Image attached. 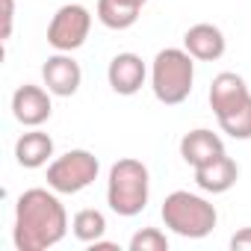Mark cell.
I'll return each mask as SVG.
<instances>
[{"label": "cell", "instance_id": "cell-9", "mask_svg": "<svg viewBox=\"0 0 251 251\" xmlns=\"http://www.w3.org/2000/svg\"><path fill=\"white\" fill-rule=\"evenodd\" d=\"M42 80L50 95L71 98V95H77V89L83 83V71H80V62L71 59V53L59 50V53L48 56V62L42 65Z\"/></svg>", "mask_w": 251, "mask_h": 251}, {"label": "cell", "instance_id": "cell-5", "mask_svg": "<svg viewBox=\"0 0 251 251\" xmlns=\"http://www.w3.org/2000/svg\"><path fill=\"white\" fill-rule=\"evenodd\" d=\"M98 172H100L98 157L86 148H74L48 166V186L59 195H77L98 180Z\"/></svg>", "mask_w": 251, "mask_h": 251}, {"label": "cell", "instance_id": "cell-2", "mask_svg": "<svg viewBox=\"0 0 251 251\" xmlns=\"http://www.w3.org/2000/svg\"><path fill=\"white\" fill-rule=\"evenodd\" d=\"M151 198V175L148 166L136 157H121L112 163L106 177V204L115 216L133 219L148 207Z\"/></svg>", "mask_w": 251, "mask_h": 251}, {"label": "cell", "instance_id": "cell-15", "mask_svg": "<svg viewBox=\"0 0 251 251\" xmlns=\"http://www.w3.org/2000/svg\"><path fill=\"white\" fill-rule=\"evenodd\" d=\"M148 0H98V21L106 30H130Z\"/></svg>", "mask_w": 251, "mask_h": 251}, {"label": "cell", "instance_id": "cell-13", "mask_svg": "<svg viewBox=\"0 0 251 251\" xmlns=\"http://www.w3.org/2000/svg\"><path fill=\"white\" fill-rule=\"evenodd\" d=\"M236 180H239V166H236L227 154H222V157H216L213 163L195 169V183H198V189H201V192H210V195L227 192Z\"/></svg>", "mask_w": 251, "mask_h": 251}, {"label": "cell", "instance_id": "cell-18", "mask_svg": "<svg viewBox=\"0 0 251 251\" xmlns=\"http://www.w3.org/2000/svg\"><path fill=\"white\" fill-rule=\"evenodd\" d=\"M130 251H169V236L160 227H142L130 236Z\"/></svg>", "mask_w": 251, "mask_h": 251}, {"label": "cell", "instance_id": "cell-21", "mask_svg": "<svg viewBox=\"0 0 251 251\" xmlns=\"http://www.w3.org/2000/svg\"><path fill=\"white\" fill-rule=\"evenodd\" d=\"M92 251H118V245H115V242H103V239H98V242H92Z\"/></svg>", "mask_w": 251, "mask_h": 251}, {"label": "cell", "instance_id": "cell-3", "mask_svg": "<svg viewBox=\"0 0 251 251\" xmlns=\"http://www.w3.org/2000/svg\"><path fill=\"white\" fill-rule=\"evenodd\" d=\"M195 83V56L186 48H166L151 62V89L154 98L166 106H177L192 95Z\"/></svg>", "mask_w": 251, "mask_h": 251}, {"label": "cell", "instance_id": "cell-19", "mask_svg": "<svg viewBox=\"0 0 251 251\" xmlns=\"http://www.w3.org/2000/svg\"><path fill=\"white\" fill-rule=\"evenodd\" d=\"M3 3V27H0V39L9 42L12 39V27H15V0H0Z\"/></svg>", "mask_w": 251, "mask_h": 251}, {"label": "cell", "instance_id": "cell-12", "mask_svg": "<svg viewBox=\"0 0 251 251\" xmlns=\"http://www.w3.org/2000/svg\"><path fill=\"white\" fill-rule=\"evenodd\" d=\"M183 48L198 59V62H216L225 56V33L216 27V24H195L186 30L183 36Z\"/></svg>", "mask_w": 251, "mask_h": 251}, {"label": "cell", "instance_id": "cell-16", "mask_svg": "<svg viewBox=\"0 0 251 251\" xmlns=\"http://www.w3.org/2000/svg\"><path fill=\"white\" fill-rule=\"evenodd\" d=\"M71 233H74L80 242L92 245V242L103 239V233H106V216H103L100 210H95V207H86V210L74 213V219H71Z\"/></svg>", "mask_w": 251, "mask_h": 251}, {"label": "cell", "instance_id": "cell-1", "mask_svg": "<svg viewBox=\"0 0 251 251\" xmlns=\"http://www.w3.org/2000/svg\"><path fill=\"white\" fill-rule=\"evenodd\" d=\"M50 186L21 192L15 204V248L18 251H48L59 245L68 233V213Z\"/></svg>", "mask_w": 251, "mask_h": 251}, {"label": "cell", "instance_id": "cell-10", "mask_svg": "<svg viewBox=\"0 0 251 251\" xmlns=\"http://www.w3.org/2000/svg\"><path fill=\"white\" fill-rule=\"evenodd\" d=\"M248 98H251V92H248L245 80L239 74H233V71H222L210 83V109L216 112V118L230 112V109H236Z\"/></svg>", "mask_w": 251, "mask_h": 251}, {"label": "cell", "instance_id": "cell-17", "mask_svg": "<svg viewBox=\"0 0 251 251\" xmlns=\"http://www.w3.org/2000/svg\"><path fill=\"white\" fill-rule=\"evenodd\" d=\"M219 127L230 136V139H251V98L245 103H239L236 109L219 115Z\"/></svg>", "mask_w": 251, "mask_h": 251}, {"label": "cell", "instance_id": "cell-20", "mask_svg": "<svg viewBox=\"0 0 251 251\" xmlns=\"http://www.w3.org/2000/svg\"><path fill=\"white\" fill-rule=\"evenodd\" d=\"M230 248L233 251H251V227H242L230 236Z\"/></svg>", "mask_w": 251, "mask_h": 251}, {"label": "cell", "instance_id": "cell-14", "mask_svg": "<svg viewBox=\"0 0 251 251\" xmlns=\"http://www.w3.org/2000/svg\"><path fill=\"white\" fill-rule=\"evenodd\" d=\"M50 157H53V139L45 130L33 127V130H27V133L18 136V142H15V160H18L21 169H42V166H48Z\"/></svg>", "mask_w": 251, "mask_h": 251}, {"label": "cell", "instance_id": "cell-11", "mask_svg": "<svg viewBox=\"0 0 251 251\" xmlns=\"http://www.w3.org/2000/svg\"><path fill=\"white\" fill-rule=\"evenodd\" d=\"M225 154V142L219 133L207 130V127H198V130H189L183 139H180V157L186 166L198 169V166H207L213 163L216 157Z\"/></svg>", "mask_w": 251, "mask_h": 251}, {"label": "cell", "instance_id": "cell-8", "mask_svg": "<svg viewBox=\"0 0 251 251\" xmlns=\"http://www.w3.org/2000/svg\"><path fill=\"white\" fill-rule=\"evenodd\" d=\"M145 77H148V68H145V62H142L139 53L124 50V53H115L109 59L106 80H109V86H112L115 95H124V98L136 95L145 86Z\"/></svg>", "mask_w": 251, "mask_h": 251}, {"label": "cell", "instance_id": "cell-4", "mask_svg": "<svg viewBox=\"0 0 251 251\" xmlns=\"http://www.w3.org/2000/svg\"><path fill=\"white\" fill-rule=\"evenodd\" d=\"M160 216H163V225L183 239H204L213 233L219 222L216 207L207 198L186 192V189H175L172 195H166Z\"/></svg>", "mask_w": 251, "mask_h": 251}, {"label": "cell", "instance_id": "cell-6", "mask_svg": "<svg viewBox=\"0 0 251 251\" xmlns=\"http://www.w3.org/2000/svg\"><path fill=\"white\" fill-rule=\"evenodd\" d=\"M89 30H92V12L80 3H65L53 12V18L48 24V45L53 50L71 53L86 45Z\"/></svg>", "mask_w": 251, "mask_h": 251}, {"label": "cell", "instance_id": "cell-7", "mask_svg": "<svg viewBox=\"0 0 251 251\" xmlns=\"http://www.w3.org/2000/svg\"><path fill=\"white\" fill-rule=\"evenodd\" d=\"M53 103H50V92L33 83H24L15 89L12 95V115L24 124V127H42L50 118Z\"/></svg>", "mask_w": 251, "mask_h": 251}]
</instances>
